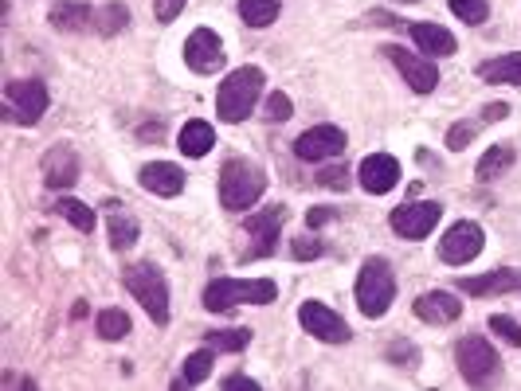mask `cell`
Returning a JSON list of instances; mask_svg holds the SVG:
<instances>
[{"label":"cell","instance_id":"11","mask_svg":"<svg viewBox=\"0 0 521 391\" xmlns=\"http://www.w3.org/2000/svg\"><path fill=\"white\" fill-rule=\"evenodd\" d=\"M439 216H443V208L435 200H408L392 212V231L404 239H427L439 227Z\"/></svg>","mask_w":521,"mask_h":391},{"label":"cell","instance_id":"41","mask_svg":"<svg viewBox=\"0 0 521 391\" xmlns=\"http://www.w3.org/2000/svg\"><path fill=\"white\" fill-rule=\"evenodd\" d=\"M510 114V106L506 102H490L486 110H482V122H498V118H506Z\"/></svg>","mask_w":521,"mask_h":391},{"label":"cell","instance_id":"7","mask_svg":"<svg viewBox=\"0 0 521 391\" xmlns=\"http://www.w3.org/2000/svg\"><path fill=\"white\" fill-rule=\"evenodd\" d=\"M48 87L40 79H12L4 87V118L16 126H36L48 114Z\"/></svg>","mask_w":521,"mask_h":391},{"label":"cell","instance_id":"8","mask_svg":"<svg viewBox=\"0 0 521 391\" xmlns=\"http://www.w3.org/2000/svg\"><path fill=\"white\" fill-rule=\"evenodd\" d=\"M283 223H286L283 204H275V208H267V212H251V216L243 219V231H247L251 247L239 255V262H255V259L275 255V243H279V235H283Z\"/></svg>","mask_w":521,"mask_h":391},{"label":"cell","instance_id":"38","mask_svg":"<svg viewBox=\"0 0 521 391\" xmlns=\"http://www.w3.org/2000/svg\"><path fill=\"white\" fill-rule=\"evenodd\" d=\"M290 251H294V259H322V251H326V247H322V243H318V239H306V235H302V239H294V247H290Z\"/></svg>","mask_w":521,"mask_h":391},{"label":"cell","instance_id":"9","mask_svg":"<svg viewBox=\"0 0 521 391\" xmlns=\"http://www.w3.org/2000/svg\"><path fill=\"white\" fill-rule=\"evenodd\" d=\"M482 243H486L482 227L471 223V219H459V223H451L447 235L439 239V259L447 262V266H463V262L482 255Z\"/></svg>","mask_w":521,"mask_h":391},{"label":"cell","instance_id":"18","mask_svg":"<svg viewBox=\"0 0 521 391\" xmlns=\"http://www.w3.org/2000/svg\"><path fill=\"white\" fill-rule=\"evenodd\" d=\"M463 294L471 298H490V294H518L521 290V274L518 270H490V274H478V278H463L459 282Z\"/></svg>","mask_w":521,"mask_h":391},{"label":"cell","instance_id":"1","mask_svg":"<svg viewBox=\"0 0 521 391\" xmlns=\"http://www.w3.org/2000/svg\"><path fill=\"white\" fill-rule=\"evenodd\" d=\"M263 83H267V75H263L259 67H239V71H232V75L220 83V94H216V114H220V122L239 126L243 118H251V110H255V102H259V94H263Z\"/></svg>","mask_w":521,"mask_h":391},{"label":"cell","instance_id":"40","mask_svg":"<svg viewBox=\"0 0 521 391\" xmlns=\"http://www.w3.org/2000/svg\"><path fill=\"white\" fill-rule=\"evenodd\" d=\"M333 219H337L333 208H310V212H306V223H310V227H322V223H333Z\"/></svg>","mask_w":521,"mask_h":391},{"label":"cell","instance_id":"42","mask_svg":"<svg viewBox=\"0 0 521 391\" xmlns=\"http://www.w3.org/2000/svg\"><path fill=\"white\" fill-rule=\"evenodd\" d=\"M224 388H232V391H236V388H251V391H255L259 384H255V380H247V376H232V380H224Z\"/></svg>","mask_w":521,"mask_h":391},{"label":"cell","instance_id":"29","mask_svg":"<svg viewBox=\"0 0 521 391\" xmlns=\"http://www.w3.org/2000/svg\"><path fill=\"white\" fill-rule=\"evenodd\" d=\"M55 212L67 219L71 227H79L83 235H91V231H95V212H91L83 200H71V196H67V200H59V204H55Z\"/></svg>","mask_w":521,"mask_h":391},{"label":"cell","instance_id":"4","mask_svg":"<svg viewBox=\"0 0 521 391\" xmlns=\"http://www.w3.org/2000/svg\"><path fill=\"white\" fill-rule=\"evenodd\" d=\"M122 282H126V290L134 294V302L149 313L153 325H169V282H165V274H161L153 262L126 266V270H122Z\"/></svg>","mask_w":521,"mask_h":391},{"label":"cell","instance_id":"15","mask_svg":"<svg viewBox=\"0 0 521 391\" xmlns=\"http://www.w3.org/2000/svg\"><path fill=\"white\" fill-rule=\"evenodd\" d=\"M357 176H361V188L369 196H384V192H392L400 184V161L392 153H373V157L361 161Z\"/></svg>","mask_w":521,"mask_h":391},{"label":"cell","instance_id":"23","mask_svg":"<svg viewBox=\"0 0 521 391\" xmlns=\"http://www.w3.org/2000/svg\"><path fill=\"white\" fill-rule=\"evenodd\" d=\"M514 161H518L514 145H494V149H486V153H482V161H478L474 176H478V180H498V176L506 173Z\"/></svg>","mask_w":521,"mask_h":391},{"label":"cell","instance_id":"6","mask_svg":"<svg viewBox=\"0 0 521 391\" xmlns=\"http://www.w3.org/2000/svg\"><path fill=\"white\" fill-rule=\"evenodd\" d=\"M455 364H459V372H463V380H467L471 388H486V384H494L498 372H502L498 348L490 345L486 337H474V333L459 341V348H455Z\"/></svg>","mask_w":521,"mask_h":391},{"label":"cell","instance_id":"20","mask_svg":"<svg viewBox=\"0 0 521 391\" xmlns=\"http://www.w3.org/2000/svg\"><path fill=\"white\" fill-rule=\"evenodd\" d=\"M48 20L51 28H59V32H83L87 24H95V12L83 0H59L48 12Z\"/></svg>","mask_w":521,"mask_h":391},{"label":"cell","instance_id":"21","mask_svg":"<svg viewBox=\"0 0 521 391\" xmlns=\"http://www.w3.org/2000/svg\"><path fill=\"white\" fill-rule=\"evenodd\" d=\"M478 79L498 83V87H521V51L498 55V59H486V63L478 67Z\"/></svg>","mask_w":521,"mask_h":391},{"label":"cell","instance_id":"31","mask_svg":"<svg viewBox=\"0 0 521 391\" xmlns=\"http://www.w3.org/2000/svg\"><path fill=\"white\" fill-rule=\"evenodd\" d=\"M126 24H130V8H126V4H106V8L95 12V28L102 36H114V32H122Z\"/></svg>","mask_w":521,"mask_h":391},{"label":"cell","instance_id":"10","mask_svg":"<svg viewBox=\"0 0 521 391\" xmlns=\"http://www.w3.org/2000/svg\"><path fill=\"white\" fill-rule=\"evenodd\" d=\"M298 325H302L310 337L326 341V345H345V341L353 337L349 325H345V317L333 313L326 302H302V309H298Z\"/></svg>","mask_w":521,"mask_h":391},{"label":"cell","instance_id":"13","mask_svg":"<svg viewBox=\"0 0 521 391\" xmlns=\"http://www.w3.org/2000/svg\"><path fill=\"white\" fill-rule=\"evenodd\" d=\"M224 44L212 28H196L189 40H185V63H189L196 75H216L224 67Z\"/></svg>","mask_w":521,"mask_h":391},{"label":"cell","instance_id":"33","mask_svg":"<svg viewBox=\"0 0 521 391\" xmlns=\"http://www.w3.org/2000/svg\"><path fill=\"white\" fill-rule=\"evenodd\" d=\"M290 114H294V102L286 98L283 90H275V94L267 98V106H263V118H267L271 126H279V122H286Z\"/></svg>","mask_w":521,"mask_h":391},{"label":"cell","instance_id":"26","mask_svg":"<svg viewBox=\"0 0 521 391\" xmlns=\"http://www.w3.org/2000/svg\"><path fill=\"white\" fill-rule=\"evenodd\" d=\"M239 16L251 28H271L279 16V0H239Z\"/></svg>","mask_w":521,"mask_h":391},{"label":"cell","instance_id":"5","mask_svg":"<svg viewBox=\"0 0 521 391\" xmlns=\"http://www.w3.org/2000/svg\"><path fill=\"white\" fill-rule=\"evenodd\" d=\"M396 298V278L388 259H365L361 274H357V305L365 317H384L388 305Z\"/></svg>","mask_w":521,"mask_h":391},{"label":"cell","instance_id":"27","mask_svg":"<svg viewBox=\"0 0 521 391\" xmlns=\"http://www.w3.org/2000/svg\"><path fill=\"white\" fill-rule=\"evenodd\" d=\"M126 333H130V313H126V309H114V305H110V309L98 313V337H102V341H122Z\"/></svg>","mask_w":521,"mask_h":391},{"label":"cell","instance_id":"28","mask_svg":"<svg viewBox=\"0 0 521 391\" xmlns=\"http://www.w3.org/2000/svg\"><path fill=\"white\" fill-rule=\"evenodd\" d=\"M212 345L200 348V352H192L189 360H185V368H181V380H177V388H185V384H204L208 380V372H212Z\"/></svg>","mask_w":521,"mask_h":391},{"label":"cell","instance_id":"3","mask_svg":"<svg viewBox=\"0 0 521 391\" xmlns=\"http://www.w3.org/2000/svg\"><path fill=\"white\" fill-rule=\"evenodd\" d=\"M263 192H267V173L255 161L236 157L220 169V204L228 212H247Z\"/></svg>","mask_w":521,"mask_h":391},{"label":"cell","instance_id":"14","mask_svg":"<svg viewBox=\"0 0 521 391\" xmlns=\"http://www.w3.org/2000/svg\"><path fill=\"white\" fill-rule=\"evenodd\" d=\"M294 153L298 161H333L345 153V130L337 126H314L294 141Z\"/></svg>","mask_w":521,"mask_h":391},{"label":"cell","instance_id":"30","mask_svg":"<svg viewBox=\"0 0 521 391\" xmlns=\"http://www.w3.org/2000/svg\"><path fill=\"white\" fill-rule=\"evenodd\" d=\"M204 341L220 352H243L251 345V329H212V333H204Z\"/></svg>","mask_w":521,"mask_h":391},{"label":"cell","instance_id":"22","mask_svg":"<svg viewBox=\"0 0 521 391\" xmlns=\"http://www.w3.org/2000/svg\"><path fill=\"white\" fill-rule=\"evenodd\" d=\"M412 32V40L420 44V51L424 55H455V36L447 32V28H439V24H427V20H420V24H412L408 28Z\"/></svg>","mask_w":521,"mask_h":391},{"label":"cell","instance_id":"25","mask_svg":"<svg viewBox=\"0 0 521 391\" xmlns=\"http://www.w3.org/2000/svg\"><path fill=\"white\" fill-rule=\"evenodd\" d=\"M138 235H142V223L130 216V212H114L110 216V247L114 251H130L138 243Z\"/></svg>","mask_w":521,"mask_h":391},{"label":"cell","instance_id":"32","mask_svg":"<svg viewBox=\"0 0 521 391\" xmlns=\"http://www.w3.org/2000/svg\"><path fill=\"white\" fill-rule=\"evenodd\" d=\"M451 12L463 20V24H482L490 16V4L486 0H451Z\"/></svg>","mask_w":521,"mask_h":391},{"label":"cell","instance_id":"16","mask_svg":"<svg viewBox=\"0 0 521 391\" xmlns=\"http://www.w3.org/2000/svg\"><path fill=\"white\" fill-rule=\"evenodd\" d=\"M44 184L55 188V192L79 184V157H75V149H67V145L48 149V157H44Z\"/></svg>","mask_w":521,"mask_h":391},{"label":"cell","instance_id":"2","mask_svg":"<svg viewBox=\"0 0 521 391\" xmlns=\"http://www.w3.org/2000/svg\"><path fill=\"white\" fill-rule=\"evenodd\" d=\"M279 298V286L271 278H216L204 290V309H236V305H271Z\"/></svg>","mask_w":521,"mask_h":391},{"label":"cell","instance_id":"12","mask_svg":"<svg viewBox=\"0 0 521 391\" xmlns=\"http://www.w3.org/2000/svg\"><path fill=\"white\" fill-rule=\"evenodd\" d=\"M380 55H388L392 59V67L408 79V87L416 90V94H431V90L439 87V67L431 63V59H420V55H408V47H380Z\"/></svg>","mask_w":521,"mask_h":391},{"label":"cell","instance_id":"17","mask_svg":"<svg viewBox=\"0 0 521 391\" xmlns=\"http://www.w3.org/2000/svg\"><path fill=\"white\" fill-rule=\"evenodd\" d=\"M145 192H153V196H181L185 192V173H181V165H169V161H153V165H145L142 173H138Z\"/></svg>","mask_w":521,"mask_h":391},{"label":"cell","instance_id":"36","mask_svg":"<svg viewBox=\"0 0 521 391\" xmlns=\"http://www.w3.org/2000/svg\"><path fill=\"white\" fill-rule=\"evenodd\" d=\"M478 133V122H455L451 133H447V149H467Z\"/></svg>","mask_w":521,"mask_h":391},{"label":"cell","instance_id":"44","mask_svg":"<svg viewBox=\"0 0 521 391\" xmlns=\"http://www.w3.org/2000/svg\"><path fill=\"white\" fill-rule=\"evenodd\" d=\"M400 4H416V0H400Z\"/></svg>","mask_w":521,"mask_h":391},{"label":"cell","instance_id":"34","mask_svg":"<svg viewBox=\"0 0 521 391\" xmlns=\"http://www.w3.org/2000/svg\"><path fill=\"white\" fill-rule=\"evenodd\" d=\"M490 333H498L506 345L521 348V325L514 317H506V313H494V317H490Z\"/></svg>","mask_w":521,"mask_h":391},{"label":"cell","instance_id":"24","mask_svg":"<svg viewBox=\"0 0 521 391\" xmlns=\"http://www.w3.org/2000/svg\"><path fill=\"white\" fill-rule=\"evenodd\" d=\"M212 145H216V130H212L208 122H189V126L181 130V153H185V157H204Z\"/></svg>","mask_w":521,"mask_h":391},{"label":"cell","instance_id":"37","mask_svg":"<svg viewBox=\"0 0 521 391\" xmlns=\"http://www.w3.org/2000/svg\"><path fill=\"white\" fill-rule=\"evenodd\" d=\"M185 4H189V0H153V16H157V24H173V20L181 16Z\"/></svg>","mask_w":521,"mask_h":391},{"label":"cell","instance_id":"39","mask_svg":"<svg viewBox=\"0 0 521 391\" xmlns=\"http://www.w3.org/2000/svg\"><path fill=\"white\" fill-rule=\"evenodd\" d=\"M388 360H396V364H416L420 360V352L412 345H392L388 348Z\"/></svg>","mask_w":521,"mask_h":391},{"label":"cell","instance_id":"43","mask_svg":"<svg viewBox=\"0 0 521 391\" xmlns=\"http://www.w3.org/2000/svg\"><path fill=\"white\" fill-rule=\"evenodd\" d=\"M161 133H165L161 122H157V126H142V137H157V141H161Z\"/></svg>","mask_w":521,"mask_h":391},{"label":"cell","instance_id":"35","mask_svg":"<svg viewBox=\"0 0 521 391\" xmlns=\"http://www.w3.org/2000/svg\"><path fill=\"white\" fill-rule=\"evenodd\" d=\"M318 184L330 188V192H345V188H349V169H345V165H330V169L318 173Z\"/></svg>","mask_w":521,"mask_h":391},{"label":"cell","instance_id":"19","mask_svg":"<svg viewBox=\"0 0 521 391\" xmlns=\"http://www.w3.org/2000/svg\"><path fill=\"white\" fill-rule=\"evenodd\" d=\"M416 317L427 321V325H451L463 317V305L455 294H443V290H431V294H420L416 298Z\"/></svg>","mask_w":521,"mask_h":391}]
</instances>
